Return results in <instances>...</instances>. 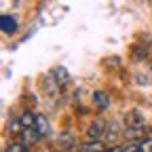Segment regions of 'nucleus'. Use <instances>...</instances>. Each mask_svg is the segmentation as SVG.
<instances>
[{
	"instance_id": "11",
	"label": "nucleus",
	"mask_w": 152,
	"mask_h": 152,
	"mask_svg": "<svg viewBox=\"0 0 152 152\" xmlns=\"http://www.w3.org/2000/svg\"><path fill=\"white\" fill-rule=\"evenodd\" d=\"M9 131H11V133H19V131H23L21 121H19V118H13V121L9 123Z\"/></svg>"
},
{
	"instance_id": "2",
	"label": "nucleus",
	"mask_w": 152,
	"mask_h": 152,
	"mask_svg": "<svg viewBox=\"0 0 152 152\" xmlns=\"http://www.w3.org/2000/svg\"><path fill=\"white\" fill-rule=\"evenodd\" d=\"M0 28H2L4 34H15L19 26H17V19H15V17H11V15H2V17H0Z\"/></svg>"
},
{
	"instance_id": "12",
	"label": "nucleus",
	"mask_w": 152,
	"mask_h": 152,
	"mask_svg": "<svg viewBox=\"0 0 152 152\" xmlns=\"http://www.w3.org/2000/svg\"><path fill=\"white\" fill-rule=\"evenodd\" d=\"M70 146H72V135H70V133H66L64 137H59V148H61V150H68Z\"/></svg>"
},
{
	"instance_id": "9",
	"label": "nucleus",
	"mask_w": 152,
	"mask_h": 152,
	"mask_svg": "<svg viewBox=\"0 0 152 152\" xmlns=\"http://www.w3.org/2000/svg\"><path fill=\"white\" fill-rule=\"evenodd\" d=\"M4 152H30V146L23 144V142H15V144H11Z\"/></svg>"
},
{
	"instance_id": "5",
	"label": "nucleus",
	"mask_w": 152,
	"mask_h": 152,
	"mask_svg": "<svg viewBox=\"0 0 152 152\" xmlns=\"http://www.w3.org/2000/svg\"><path fill=\"white\" fill-rule=\"evenodd\" d=\"M21 135H23V144H28V146L38 144V140H40V135H38V131H36V129H23V131H21Z\"/></svg>"
},
{
	"instance_id": "1",
	"label": "nucleus",
	"mask_w": 152,
	"mask_h": 152,
	"mask_svg": "<svg viewBox=\"0 0 152 152\" xmlns=\"http://www.w3.org/2000/svg\"><path fill=\"white\" fill-rule=\"evenodd\" d=\"M104 131H106V121L104 118H95V121H91V125H89V129H87V135H89V140L93 142H97L102 135H104Z\"/></svg>"
},
{
	"instance_id": "13",
	"label": "nucleus",
	"mask_w": 152,
	"mask_h": 152,
	"mask_svg": "<svg viewBox=\"0 0 152 152\" xmlns=\"http://www.w3.org/2000/svg\"><path fill=\"white\" fill-rule=\"evenodd\" d=\"M104 152H121L118 148H108V150H104Z\"/></svg>"
},
{
	"instance_id": "3",
	"label": "nucleus",
	"mask_w": 152,
	"mask_h": 152,
	"mask_svg": "<svg viewBox=\"0 0 152 152\" xmlns=\"http://www.w3.org/2000/svg\"><path fill=\"white\" fill-rule=\"evenodd\" d=\"M93 102H95V106H97L99 110H108L112 106V99L108 97L106 91H95L93 93Z\"/></svg>"
},
{
	"instance_id": "10",
	"label": "nucleus",
	"mask_w": 152,
	"mask_h": 152,
	"mask_svg": "<svg viewBox=\"0 0 152 152\" xmlns=\"http://www.w3.org/2000/svg\"><path fill=\"white\" fill-rule=\"evenodd\" d=\"M140 146V152H152V137H146L142 142H137Z\"/></svg>"
},
{
	"instance_id": "6",
	"label": "nucleus",
	"mask_w": 152,
	"mask_h": 152,
	"mask_svg": "<svg viewBox=\"0 0 152 152\" xmlns=\"http://www.w3.org/2000/svg\"><path fill=\"white\" fill-rule=\"evenodd\" d=\"M19 121H21V127H23V129H34V127H36V114L23 112L21 116H19Z\"/></svg>"
},
{
	"instance_id": "4",
	"label": "nucleus",
	"mask_w": 152,
	"mask_h": 152,
	"mask_svg": "<svg viewBox=\"0 0 152 152\" xmlns=\"http://www.w3.org/2000/svg\"><path fill=\"white\" fill-rule=\"evenodd\" d=\"M53 78H55V83L59 85V87H64V85H68L70 83V74H68V70L66 68H53Z\"/></svg>"
},
{
	"instance_id": "8",
	"label": "nucleus",
	"mask_w": 152,
	"mask_h": 152,
	"mask_svg": "<svg viewBox=\"0 0 152 152\" xmlns=\"http://www.w3.org/2000/svg\"><path fill=\"white\" fill-rule=\"evenodd\" d=\"M34 129L38 131V135H40V137L49 131V121L42 116V114H36V127H34Z\"/></svg>"
},
{
	"instance_id": "7",
	"label": "nucleus",
	"mask_w": 152,
	"mask_h": 152,
	"mask_svg": "<svg viewBox=\"0 0 152 152\" xmlns=\"http://www.w3.org/2000/svg\"><path fill=\"white\" fill-rule=\"evenodd\" d=\"M78 152H104V146L99 142H85L78 146Z\"/></svg>"
}]
</instances>
